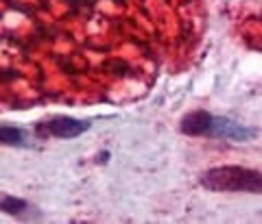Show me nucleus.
I'll use <instances>...</instances> for the list:
<instances>
[{
  "label": "nucleus",
  "mask_w": 262,
  "mask_h": 224,
  "mask_svg": "<svg viewBox=\"0 0 262 224\" xmlns=\"http://www.w3.org/2000/svg\"><path fill=\"white\" fill-rule=\"evenodd\" d=\"M201 185L210 192H243V194H260L262 177L258 170L243 168V165H219L201 174Z\"/></svg>",
  "instance_id": "obj_1"
},
{
  "label": "nucleus",
  "mask_w": 262,
  "mask_h": 224,
  "mask_svg": "<svg viewBox=\"0 0 262 224\" xmlns=\"http://www.w3.org/2000/svg\"><path fill=\"white\" fill-rule=\"evenodd\" d=\"M90 131L88 120L70 118V115H55V118L39 122L35 127L37 137H57V139H75Z\"/></svg>",
  "instance_id": "obj_2"
},
{
  "label": "nucleus",
  "mask_w": 262,
  "mask_h": 224,
  "mask_svg": "<svg viewBox=\"0 0 262 224\" xmlns=\"http://www.w3.org/2000/svg\"><path fill=\"white\" fill-rule=\"evenodd\" d=\"M258 135L253 127H245L236 120H229L225 115H212L208 137L212 139H227V142H249Z\"/></svg>",
  "instance_id": "obj_3"
},
{
  "label": "nucleus",
  "mask_w": 262,
  "mask_h": 224,
  "mask_svg": "<svg viewBox=\"0 0 262 224\" xmlns=\"http://www.w3.org/2000/svg\"><path fill=\"white\" fill-rule=\"evenodd\" d=\"M210 122H212L210 111L196 109V111H190V113L184 115L182 122H179V131H182L184 135H190V137H208Z\"/></svg>",
  "instance_id": "obj_4"
},
{
  "label": "nucleus",
  "mask_w": 262,
  "mask_h": 224,
  "mask_svg": "<svg viewBox=\"0 0 262 224\" xmlns=\"http://www.w3.org/2000/svg\"><path fill=\"white\" fill-rule=\"evenodd\" d=\"M0 146H13V148H27L31 146L29 133L20 127L11 124H0Z\"/></svg>",
  "instance_id": "obj_5"
},
{
  "label": "nucleus",
  "mask_w": 262,
  "mask_h": 224,
  "mask_svg": "<svg viewBox=\"0 0 262 224\" xmlns=\"http://www.w3.org/2000/svg\"><path fill=\"white\" fill-rule=\"evenodd\" d=\"M29 203L24 198L18 196H9V194H3L0 196V211L3 213H9V215H24L29 211Z\"/></svg>",
  "instance_id": "obj_6"
},
{
  "label": "nucleus",
  "mask_w": 262,
  "mask_h": 224,
  "mask_svg": "<svg viewBox=\"0 0 262 224\" xmlns=\"http://www.w3.org/2000/svg\"><path fill=\"white\" fill-rule=\"evenodd\" d=\"M63 3L68 5V7H72V9H79V7H83L88 0H63Z\"/></svg>",
  "instance_id": "obj_7"
},
{
  "label": "nucleus",
  "mask_w": 262,
  "mask_h": 224,
  "mask_svg": "<svg viewBox=\"0 0 262 224\" xmlns=\"http://www.w3.org/2000/svg\"><path fill=\"white\" fill-rule=\"evenodd\" d=\"M107 157H110V153H101V159H98V161L105 163V161H107Z\"/></svg>",
  "instance_id": "obj_8"
}]
</instances>
